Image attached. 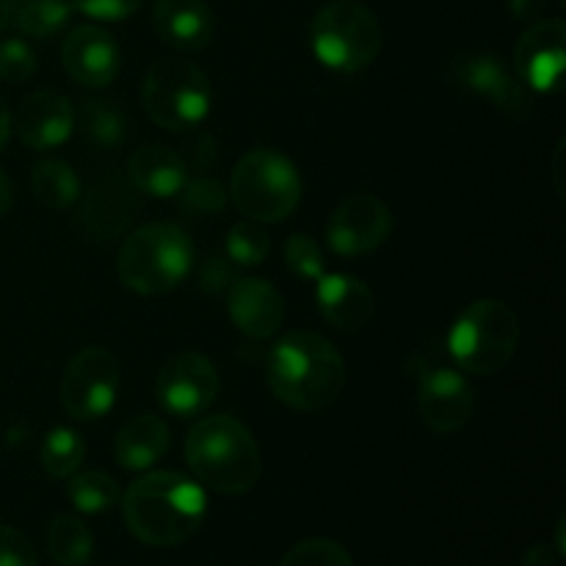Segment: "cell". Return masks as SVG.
<instances>
[{
    "mask_svg": "<svg viewBox=\"0 0 566 566\" xmlns=\"http://www.w3.org/2000/svg\"><path fill=\"white\" fill-rule=\"evenodd\" d=\"M122 514L138 542L149 547H177L205 523L208 497L197 481L175 470L142 475L122 492Z\"/></svg>",
    "mask_w": 566,
    "mask_h": 566,
    "instance_id": "obj_1",
    "label": "cell"
},
{
    "mask_svg": "<svg viewBox=\"0 0 566 566\" xmlns=\"http://www.w3.org/2000/svg\"><path fill=\"white\" fill-rule=\"evenodd\" d=\"M269 387L285 407L318 412L332 407L346 387V363L326 337L287 332L269 352Z\"/></svg>",
    "mask_w": 566,
    "mask_h": 566,
    "instance_id": "obj_2",
    "label": "cell"
},
{
    "mask_svg": "<svg viewBox=\"0 0 566 566\" xmlns=\"http://www.w3.org/2000/svg\"><path fill=\"white\" fill-rule=\"evenodd\" d=\"M186 462L197 481L219 495H247L260 479L258 442L230 415H210L188 431Z\"/></svg>",
    "mask_w": 566,
    "mask_h": 566,
    "instance_id": "obj_3",
    "label": "cell"
},
{
    "mask_svg": "<svg viewBox=\"0 0 566 566\" xmlns=\"http://www.w3.org/2000/svg\"><path fill=\"white\" fill-rule=\"evenodd\" d=\"M191 265L193 243L188 232L169 221H155L125 238L116 274L138 296H164L191 274Z\"/></svg>",
    "mask_w": 566,
    "mask_h": 566,
    "instance_id": "obj_4",
    "label": "cell"
},
{
    "mask_svg": "<svg viewBox=\"0 0 566 566\" xmlns=\"http://www.w3.org/2000/svg\"><path fill=\"white\" fill-rule=\"evenodd\" d=\"M381 25L374 11L359 0H329L310 25L313 53L326 70L352 72L374 64L381 53Z\"/></svg>",
    "mask_w": 566,
    "mask_h": 566,
    "instance_id": "obj_5",
    "label": "cell"
},
{
    "mask_svg": "<svg viewBox=\"0 0 566 566\" xmlns=\"http://www.w3.org/2000/svg\"><path fill=\"white\" fill-rule=\"evenodd\" d=\"M230 197L235 208L252 221L276 224L302 202V177L291 158L276 149H249L232 169Z\"/></svg>",
    "mask_w": 566,
    "mask_h": 566,
    "instance_id": "obj_6",
    "label": "cell"
},
{
    "mask_svg": "<svg viewBox=\"0 0 566 566\" xmlns=\"http://www.w3.org/2000/svg\"><path fill=\"white\" fill-rule=\"evenodd\" d=\"M520 346V321L509 304L479 298L470 304L448 335L457 365L475 376H495L514 359Z\"/></svg>",
    "mask_w": 566,
    "mask_h": 566,
    "instance_id": "obj_7",
    "label": "cell"
},
{
    "mask_svg": "<svg viewBox=\"0 0 566 566\" xmlns=\"http://www.w3.org/2000/svg\"><path fill=\"white\" fill-rule=\"evenodd\" d=\"M142 103L164 130H193L210 111V83L191 61L158 59L144 75Z\"/></svg>",
    "mask_w": 566,
    "mask_h": 566,
    "instance_id": "obj_8",
    "label": "cell"
},
{
    "mask_svg": "<svg viewBox=\"0 0 566 566\" xmlns=\"http://www.w3.org/2000/svg\"><path fill=\"white\" fill-rule=\"evenodd\" d=\"M119 379V363L108 348H83L61 376V407L81 423H94L114 409Z\"/></svg>",
    "mask_w": 566,
    "mask_h": 566,
    "instance_id": "obj_9",
    "label": "cell"
},
{
    "mask_svg": "<svg viewBox=\"0 0 566 566\" xmlns=\"http://www.w3.org/2000/svg\"><path fill=\"white\" fill-rule=\"evenodd\" d=\"M142 199L130 177L119 169L99 171L81 199V230L88 241L111 243L125 235L127 227L136 221Z\"/></svg>",
    "mask_w": 566,
    "mask_h": 566,
    "instance_id": "obj_10",
    "label": "cell"
},
{
    "mask_svg": "<svg viewBox=\"0 0 566 566\" xmlns=\"http://www.w3.org/2000/svg\"><path fill=\"white\" fill-rule=\"evenodd\" d=\"M155 396L175 418H197L208 412L219 396V374L202 354L177 352L158 370Z\"/></svg>",
    "mask_w": 566,
    "mask_h": 566,
    "instance_id": "obj_11",
    "label": "cell"
},
{
    "mask_svg": "<svg viewBox=\"0 0 566 566\" xmlns=\"http://www.w3.org/2000/svg\"><path fill=\"white\" fill-rule=\"evenodd\" d=\"M392 232V213L379 197L374 193H354L343 199L329 216L326 224V241L329 249L340 258H359L390 238Z\"/></svg>",
    "mask_w": 566,
    "mask_h": 566,
    "instance_id": "obj_12",
    "label": "cell"
},
{
    "mask_svg": "<svg viewBox=\"0 0 566 566\" xmlns=\"http://www.w3.org/2000/svg\"><path fill=\"white\" fill-rule=\"evenodd\" d=\"M514 70L525 88L542 94L558 92L566 70V22L553 17L523 31L514 48Z\"/></svg>",
    "mask_w": 566,
    "mask_h": 566,
    "instance_id": "obj_13",
    "label": "cell"
},
{
    "mask_svg": "<svg viewBox=\"0 0 566 566\" xmlns=\"http://www.w3.org/2000/svg\"><path fill=\"white\" fill-rule=\"evenodd\" d=\"M418 409L431 434H457L475 415L473 387L459 370L431 368L420 381Z\"/></svg>",
    "mask_w": 566,
    "mask_h": 566,
    "instance_id": "obj_14",
    "label": "cell"
},
{
    "mask_svg": "<svg viewBox=\"0 0 566 566\" xmlns=\"http://www.w3.org/2000/svg\"><path fill=\"white\" fill-rule=\"evenodd\" d=\"M75 105L64 92L42 88L20 99L11 127L31 149H55L75 130Z\"/></svg>",
    "mask_w": 566,
    "mask_h": 566,
    "instance_id": "obj_15",
    "label": "cell"
},
{
    "mask_svg": "<svg viewBox=\"0 0 566 566\" xmlns=\"http://www.w3.org/2000/svg\"><path fill=\"white\" fill-rule=\"evenodd\" d=\"M61 61L72 81L88 88H103L114 83L122 64L114 36L97 25L72 28V33L61 44Z\"/></svg>",
    "mask_w": 566,
    "mask_h": 566,
    "instance_id": "obj_16",
    "label": "cell"
},
{
    "mask_svg": "<svg viewBox=\"0 0 566 566\" xmlns=\"http://www.w3.org/2000/svg\"><path fill=\"white\" fill-rule=\"evenodd\" d=\"M457 81L462 83L468 92L481 94V97L490 99L495 108L506 111V114L520 116V119L528 116V88H525L523 81H520L501 59H495V55L475 53L459 59Z\"/></svg>",
    "mask_w": 566,
    "mask_h": 566,
    "instance_id": "obj_17",
    "label": "cell"
},
{
    "mask_svg": "<svg viewBox=\"0 0 566 566\" xmlns=\"http://www.w3.org/2000/svg\"><path fill=\"white\" fill-rule=\"evenodd\" d=\"M227 310H230L232 324L254 340L276 335L285 321V302L280 291L269 280H258V276H243L232 282L227 291Z\"/></svg>",
    "mask_w": 566,
    "mask_h": 566,
    "instance_id": "obj_18",
    "label": "cell"
},
{
    "mask_svg": "<svg viewBox=\"0 0 566 566\" xmlns=\"http://www.w3.org/2000/svg\"><path fill=\"white\" fill-rule=\"evenodd\" d=\"M153 25L160 42L180 53H199L216 33L213 11L205 0H155Z\"/></svg>",
    "mask_w": 566,
    "mask_h": 566,
    "instance_id": "obj_19",
    "label": "cell"
},
{
    "mask_svg": "<svg viewBox=\"0 0 566 566\" xmlns=\"http://www.w3.org/2000/svg\"><path fill=\"white\" fill-rule=\"evenodd\" d=\"M315 287V302L321 315L335 329L357 332L374 318L376 298L374 291L354 274H324Z\"/></svg>",
    "mask_w": 566,
    "mask_h": 566,
    "instance_id": "obj_20",
    "label": "cell"
},
{
    "mask_svg": "<svg viewBox=\"0 0 566 566\" xmlns=\"http://www.w3.org/2000/svg\"><path fill=\"white\" fill-rule=\"evenodd\" d=\"M127 177L138 193H149L155 199H169L180 193L188 180V164L164 144H149L136 149L127 164Z\"/></svg>",
    "mask_w": 566,
    "mask_h": 566,
    "instance_id": "obj_21",
    "label": "cell"
},
{
    "mask_svg": "<svg viewBox=\"0 0 566 566\" xmlns=\"http://www.w3.org/2000/svg\"><path fill=\"white\" fill-rule=\"evenodd\" d=\"M169 442V426L158 415H136L116 434V464L125 470H133V473L153 468L155 462H160L166 457Z\"/></svg>",
    "mask_w": 566,
    "mask_h": 566,
    "instance_id": "obj_22",
    "label": "cell"
},
{
    "mask_svg": "<svg viewBox=\"0 0 566 566\" xmlns=\"http://www.w3.org/2000/svg\"><path fill=\"white\" fill-rule=\"evenodd\" d=\"M33 197L48 210H66L81 199V180L66 160H39L31 171Z\"/></svg>",
    "mask_w": 566,
    "mask_h": 566,
    "instance_id": "obj_23",
    "label": "cell"
},
{
    "mask_svg": "<svg viewBox=\"0 0 566 566\" xmlns=\"http://www.w3.org/2000/svg\"><path fill=\"white\" fill-rule=\"evenodd\" d=\"M81 127L99 149H116L130 138V116L114 99H86L81 105Z\"/></svg>",
    "mask_w": 566,
    "mask_h": 566,
    "instance_id": "obj_24",
    "label": "cell"
},
{
    "mask_svg": "<svg viewBox=\"0 0 566 566\" xmlns=\"http://www.w3.org/2000/svg\"><path fill=\"white\" fill-rule=\"evenodd\" d=\"M72 20L70 0H17L11 6V22L20 28L25 36L50 39L64 31Z\"/></svg>",
    "mask_w": 566,
    "mask_h": 566,
    "instance_id": "obj_25",
    "label": "cell"
},
{
    "mask_svg": "<svg viewBox=\"0 0 566 566\" xmlns=\"http://www.w3.org/2000/svg\"><path fill=\"white\" fill-rule=\"evenodd\" d=\"M50 556L59 566H86L94 556V536L81 517H55L48 534Z\"/></svg>",
    "mask_w": 566,
    "mask_h": 566,
    "instance_id": "obj_26",
    "label": "cell"
},
{
    "mask_svg": "<svg viewBox=\"0 0 566 566\" xmlns=\"http://www.w3.org/2000/svg\"><path fill=\"white\" fill-rule=\"evenodd\" d=\"M70 501L81 514H103L122 501V486L114 475L86 470V473L70 475Z\"/></svg>",
    "mask_w": 566,
    "mask_h": 566,
    "instance_id": "obj_27",
    "label": "cell"
},
{
    "mask_svg": "<svg viewBox=\"0 0 566 566\" xmlns=\"http://www.w3.org/2000/svg\"><path fill=\"white\" fill-rule=\"evenodd\" d=\"M42 468L48 470V475L53 479H70L72 473H77L83 457H86V442L81 440V434L72 429H50L48 437L42 442Z\"/></svg>",
    "mask_w": 566,
    "mask_h": 566,
    "instance_id": "obj_28",
    "label": "cell"
},
{
    "mask_svg": "<svg viewBox=\"0 0 566 566\" xmlns=\"http://www.w3.org/2000/svg\"><path fill=\"white\" fill-rule=\"evenodd\" d=\"M269 249L271 238L260 221H238V224L230 227V232H227V258L232 260V265L252 269V265L265 263Z\"/></svg>",
    "mask_w": 566,
    "mask_h": 566,
    "instance_id": "obj_29",
    "label": "cell"
},
{
    "mask_svg": "<svg viewBox=\"0 0 566 566\" xmlns=\"http://www.w3.org/2000/svg\"><path fill=\"white\" fill-rule=\"evenodd\" d=\"M276 566H354L352 553L335 539L326 536H313L293 545Z\"/></svg>",
    "mask_w": 566,
    "mask_h": 566,
    "instance_id": "obj_30",
    "label": "cell"
},
{
    "mask_svg": "<svg viewBox=\"0 0 566 566\" xmlns=\"http://www.w3.org/2000/svg\"><path fill=\"white\" fill-rule=\"evenodd\" d=\"M227 188L221 186L216 177H188L186 186L177 193V202H180L182 213L191 216H210L221 213L227 205Z\"/></svg>",
    "mask_w": 566,
    "mask_h": 566,
    "instance_id": "obj_31",
    "label": "cell"
},
{
    "mask_svg": "<svg viewBox=\"0 0 566 566\" xmlns=\"http://www.w3.org/2000/svg\"><path fill=\"white\" fill-rule=\"evenodd\" d=\"M285 263L302 280H321L326 274L324 252H321V243L315 241L307 232H296V235L287 238L285 243Z\"/></svg>",
    "mask_w": 566,
    "mask_h": 566,
    "instance_id": "obj_32",
    "label": "cell"
},
{
    "mask_svg": "<svg viewBox=\"0 0 566 566\" xmlns=\"http://www.w3.org/2000/svg\"><path fill=\"white\" fill-rule=\"evenodd\" d=\"M36 72V53L25 39H0V81L25 83Z\"/></svg>",
    "mask_w": 566,
    "mask_h": 566,
    "instance_id": "obj_33",
    "label": "cell"
},
{
    "mask_svg": "<svg viewBox=\"0 0 566 566\" xmlns=\"http://www.w3.org/2000/svg\"><path fill=\"white\" fill-rule=\"evenodd\" d=\"M0 566H39L31 539L9 525H0Z\"/></svg>",
    "mask_w": 566,
    "mask_h": 566,
    "instance_id": "obj_34",
    "label": "cell"
},
{
    "mask_svg": "<svg viewBox=\"0 0 566 566\" xmlns=\"http://www.w3.org/2000/svg\"><path fill=\"white\" fill-rule=\"evenodd\" d=\"M72 9L83 11L92 20H105V22H116L125 20V17L136 14L142 9L144 0H70Z\"/></svg>",
    "mask_w": 566,
    "mask_h": 566,
    "instance_id": "obj_35",
    "label": "cell"
},
{
    "mask_svg": "<svg viewBox=\"0 0 566 566\" xmlns=\"http://www.w3.org/2000/svg\"><path fill=\"white\" fill-rule=\"evenodd\" d=\"M232 260L230 258H221V254H216V258H208V263L202 265V271H199V285H202L205 293H224L230 291L232 285Z\"/></svg>",
    "mask_w": 566,
    "mask_h": 566,
    "instance_id": "obj_36",
    "label": "cell"
},
{
    "mask_svg": "<svg viewBox=\"0 0 566 566\" xmlns=\"http://www.w3.org/2000/svg\"><path fill=\"white\" fill-rule=\"evenodd\" d=\"M186 155L197 169H205L216 160V138L210 133H197V136H191Z\"/></svg>",
    "mask_w": 566,
    "mask_h": 566,
    "instance_id": "obj_37",
    "label": "cell"
},
{
    "mask_svg": "<svg viewBox=\"0 0 566 566\" xmlns=\"http://www.w3.org/2000/svg\"><path fill=\"white\" fill-rule=\"evenodd\" d=\"M558 562H562V556L556 553V547L547 545V542H536L523 553L520 566H556Z\"/></svg>",
    "mask_w": 566,
    "mask_h": 566,
    "instance_id": "obj_38",
    "label": "cell"
},
{
    "mask_svg": "<svg viewBox=\"0 0 566 566\" xmlns=\"http://www.w3.org/2000/svg\"><path fill=\"white\" fill-rule=\"evenodd\" d=\"M545 9V0H512V11L520 20H534Z\"/></svg>",
    "mask_w": 566,
    "mask_h": 566,
    "instance_id": "obj_39",
    "label": "cell"
},
{
    "mask_svg": "<svg viewBox=\"0 0 566 566\" xmlns=\"http://www.w3.org/2000/svg\"><path fill=\"white\" fill-rule=\"evenodd\" d=\"M11 205H14V182H11V177L0 169V219L9 213Z\"/></svg>",
    "mask_w": 566,
    "mask_h": 566,
    "instance_id": "obj_40",
    "label": "cell"
},
{
    "mask_svg": "<svg viewBox=\"0 0 566 566\" xmlns=\"http://www.w3.org/2000/svg\"><path fill=\"white\" fill-rule=\"evenodd\" d=\"M9 136H11V111L9 105H6V99L0 97V153H3L6 144H9Z\"/></svg>",
    "mask_w": 566,
    "mask_h": 566,
    "instance_id": "obj_41",
    "label": "cell"
},
{
    "mask_svg": "<svg viewBox=\"0 0 566 566\" xmlns=\"http://www.w3.org/2000/svg\"><path fill=\"white\" fill-rule=\"evenodd\" d=\"M562 158H564V138L556 147V160H553V177H556V191L558 197H564V182H562Z\"/></svg>",
    "mask_w": 566,
    "mask_h": 566,
    "instance_id": "obj_42",
    "label": "cell"
},
{
    "mask_svg": "<svg viewBox=\"0 0 566 566\" xmlns=\"http://www.w3.org/2000/svg\"><path fill=\"white\" fill-rule=\"evenodd\" d=\"M11 22V0H0V31Z\"/></svg>",
    "mask_w": 566,
    "mask_h": 566,
    "instance_id": "obj_43",
    "label": "cell"
},
{
    "mask_svg": "<svg viewBox=\"0 0 566 566\" xmlns=\"http://www.w3.org/2000/svg\"><path fill=\"white\" fill-rule=\"evenodd\" d=\"M556 553L558 556H566V547H564V517L558 520V525H556Z\"/></svg>",
    "mask_w": 566,
    "mask_h": 566,
    "instance_id": "obj_44",
    "label": "cell"
}]
</instances>
